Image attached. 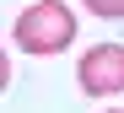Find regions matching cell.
Instances as JSON below:
<instances>
[{"instance_id": "6da1fadb", "label": "cell", "mask_w": 124, "mask_h": 113, "mask_svg": "<svg viewBox=\"0 0 124 113\" xmlns=\"http://www.w3.org/2000/svg\"><path fill=\"white\" fill-rule=\"evenodd\" d=\"M16 43L27 54H65L76 43V11L65 0H32L16 16Z\"/></svg>"}, {"instance_id": "277c9868", "label": "cell", "mask_w": 124, "mask_h": 113, "mask_svg": "<svg viewBox=\"0 0 124 113\" xmlns=\"http://www.w3.org/2000/svg\"><path fill=\"white\" fill-rule=\"evenodd\" d=\"M11 86V59H6V49H0V92Z\"/></svg>"}, {"instance_id": "7a4b0ae2", "label": "cell", "mask_w": 124, "mask_h": 113, "mask_svg": "<svg viewBox=\"0 0 124 113\" xmlns=\"http://www.w3.org/2000/svg\"><path fill=\"white\" fill-rule=\"evenodd\" d=\"M76 86L86 97H119L124 92V43H92L76 65Z\"/></svg>"}, {"instance_id": "3957f363", "label": "cell", "mask_w": 124, "mask_h": 113, "mask_svg": "<svg viewBox=\"0 0 124 113\" xmlns=\"http://www.w3.org/2000/svg\"><path fill=\"white\" fill-rule=\"evenodd\" d=\"M81 6H86L92 16H108V22H119V16H124V0H81Z\"/></svg>"}, {"instance_id": "5b68a950", "label": "cell", "mask_w": 124, "mask_h": 113, "mask_svg": "<svg viewBox=\"0 0 124 113\" xmlns=\"http://www.w3.org/2000/svg\"><path fill=\"white\" fill-rule=\"evenodd\" d=\"M108 113H124V108H108Z\"/></svg>"}]
</instances>
